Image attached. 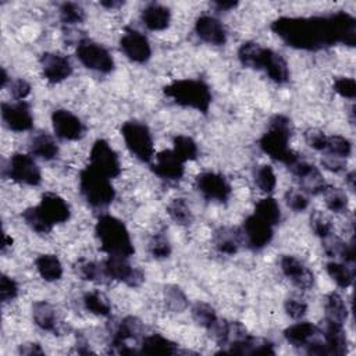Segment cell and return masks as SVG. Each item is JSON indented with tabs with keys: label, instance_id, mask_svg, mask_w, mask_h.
Wrapping results in <instances>:
<instances>
[{
	"label": "cell",
	"instance_id": "cell-24",
	"mask_svg": "<svg viewBox=\"0 0 356 356\" xmlns=\"http://www.w3.org/2000/svg\"><path fill=\"white\" fill-rule=\"evenodd\" d=\"M242 233L240 229L221 227L214 233L213 242L216 249L225 255H236L242 244Z\"/></svg>",
	"mask_w": 356,
	"mask_h": 356
},
{
	"label": "cell",
	"instance_id": "cell-48",
	"mask_svg": "<svg viewBox=\"0 0 356 356\" xmlns=\"http://www.w3.org/2000/svg\"><path fill=\"white\" fill-rule=\"evenodd\" d=\"M305 142L315 151H326L327 136L319 128H309L305 131Z\"/></svg>",
	"mask_w": 356,
	"mask_h": 356
},
{
	"label": "cell",
	"instance_id": "cell-36",
	"mask_svg": "<svg viewBox=\"0 0 356 356\" xmlns=\"http://www.w3.org/2000/svg\"><path fill=\"white\" fill-rule=\"evenodd\" d=\"M255 214L269 222V225H272L273 227L277 226L281 221L280 205L275 198H270V196L263 198L257 202V205L255 207Z\"/></svg>",
	"mask_w": 356,
	"mask_h": 356
},
{
	"label": "cell",
	"instance_id": "cell-28",
	"mask_svg": "<svg viewBox=\"0 0 356 356\" xmlns=\"http://www.w3.org/2000/svg\"><path fill=\"white\" fill-rule=\"evenodd\" d=\"M29 148L32 155L42 160H55L59 156V147L52 136L47 132H38L31 138Z\"/></svg>",
	"mask_w": 356,
	"mask_h": 356
},
{
	"label": "cell",
	"instance_id": "cell-49",
	"mask_svg": "<svg viewBox=\"0 0 356 356\" xmlns=\"http://www.w3.org/2000/svg\"><path fill=\"white\" fill-rule=\"evenodd\" d=\"M18 284L14 279L3 275L2 279H0V298H2L3 303L12 302L17 298L18 295Z\"/></svg>",
	"mask_w": 356,
	"mask_h": 356
},
{
	"label": "cell",
	"instance_id": "cell-55",
	"mask_svg": "<svg viewBox=\"0 0 356 356\" xmlns=\"http://www.w3.org/2000/svg\"><path fill=\"white\" fill-rule=\"evenodd\" d=\"M18 353L20 355H27V356H34V355H43L44 351L36 342H27V344H21L20 345Z\"/></svg>",
	"mask_w": 356,
	"mask_h": 356
},
{
	"label": "cell",
	"instance_id": "cell-60",
	"mask_svg": "<svg viewBox=\"0 0 356 356\" xmlns=\"http://www.w3.org/2000/svg\"><path fill=\"white\" fill-rule=\"evenodd\" d=\"M12 244H13V240H12V238H9V236H6V234H5V237H3V245H2V251H3V252H6V249H8L9 246H12Z\"/></svg>",
	"mask_w": 356,
	"mask_h": 356
},
{
	"label": "cell",
	"instance_id": "cell-4",
	"mask_svg": "<svg viewBox=\"0 0 356 356\" xmlns=\"http://www.w3.org/2000/svg\"><path fill=\"white\" fill-rule=\"evenodd\" d=\"M164 95L175 105L207 113L212 105V91L202 79H177L166 85Z\"/></svg>",
	"mask_w": 356,
	"mask_h": 356
},
{
	"label": "cell",
	"instance_id": "cell-18",
	"mask_svg": "<svg viewBox=\"0 0 356 356\" xmlns=\"http://www.w3.org/2000/svg\"><path fill=\"white\" fill-rule=\"evenodd\" d=\"M52 124L55 134L60 140L79 141L85 136L84 123L66 109H58L53 112Z\"/></svg>",
	"mask_w": 356,
	"mask_h": 356
},
{
	"label": "cell",
	"instance_id": "cell-46",
	"mask_svg": "<svg viewBox=\"0 0 356 356\" xmlns=\"http://www.w3.org/2000/svg\"><path fill=\"white\" fill-rule=\"evenodd\" d=\"M149 253L155 259H167L171 255V244L164 233H157L149 241Z\"/></svg>",
	"mask_w": 356,
	"mask_h": 356
},
{
	"label": "cell",
	"instance_id": "cell-25",
	"mask_svg": "<svg viewBox=\"0 0 356 356\" xmlns=\"http://www.w3.org/2000/svg\"><path fill=\"white\" fill-rule=\"evenodd\" d=\"M319 334H320L319 326H315L314 323H309V322H299V323L292 325L288 329H285L284 338L292 346L303 348L309 342L316 340Z\"/></svg>",
	"mask_w": 356,
	"mask_h": 356
},
{
	"label": "cell",
	"instance_id": "cell-14",
	"mask_svg": "<svg viewBox=\"0 0 356 356\" xmlns=\"http://www.w3.org/2000/svg\"><path fill=\"white\" fill-rule=\"evenodd\" d=\"M196 188L205 199L220 203L227 202L233 192L227 178L214 171H205L199 174L196 177Z\"/></svg>",
	"mask_w": 356,
	"mask_h": 356
},
{
	"label": "cell",
	"instance_id": "cell-50",
	"mask_svg": "<svg viewBox=\"0 0 356 356\" xmlns=\"http://www.w3.org/2000/svg\"><path fill=\"white\" fill-rule=\"evenodd\" d=\"M334 91L340 97L352 101L356 97V82L353 78L340 77L334 81Z\"/></svg>",
	"mask_w": 356,
	"mask_h": 356
},
{
	"label": "cell",
	"instance_id": "cell-6",
	"mask_svg": "<svg viewBox=\"0 0 356 356\" xmlns=\"http://www.w3.org/2000/svg\"><path fill=\"white\" fill-rule=\"evenodd\" d=\"M292 136V123L284 114H276L270 118L267 129L259 141L260 149L272 159L287 164L296 152L290 148Z\"/></svg>",
	"mask_w": 356,
	"mask_h": 356
},
{
	"label": "cell",
	"instance_id": "cell-58",
	"mask_svg": "<svg viewBox=\"0 0 356 356\" xmlns=\"http://www.w3.org/2000/svg\"><path fill=\"white\" fill-rule=\"evenodd\" d=\"M345 180H346V184H348L349 190H351V191H355V180H356V178H355V171H349V173L346 174Z\"/></svg>",
	"mask_w": 356,
	"mask_h": 356
},
{
	"label": "cell",
	"instance_id": "cell-26",
	"mask_svg": "<svg viewBox=\"0 0 356 356\" xmlns=\"http://www.w3.org/2000/svg\"><path fill=\"white\" fill-rule=\"evenodd\" d=\"M144 25L151 31H164L170 27L171 12L168 8L157 3L148 5L141 14Z\"/></svg>",
	"mask_w": 356,
	"mask_h": 356
},
{
	"label": "cell",
	"instance_id": "cell-5",
	"mask_svg": "<svg viewBox=\"0 0 356 356\" xmlns=\"http://www.w3.org/2000/svg\"><path fill=\"white\" fill-rule=\"evenodd\" d=\"M95 234L101 242L102 251L109 256L128 259L136 252L128 229L120 218L112 214H103L99 217L95 227Z\"/></svg>",
	"mask_w": 356,
	"mask_h": 356
},
{
	"label": "cell",
	"instance_id": "cell-12",
	"mask_svg": "<svg viewBox=\"0 0 356 356\" xmlns=\"http://www.w3.org/2000/svg\"><path fill=\"white\" fill-rule=\"evenodd\" d=\"M89 166L109 177L110 180L121 174L120 157L105 140H98L92 145L91 153H89Z\"/></svg>",
	"mask_w": 356,
	"mask_h": 356
},
{
	"label": "cell",
	"instance_id": "cell-3",
	"mask_svg": "<svg viewBox=\"0 0 356 356\" xmlns=\"http://www.w3.org/2000/svg\"><path fill=\"white\" fill-rule=\"evenodd\" d=\"M238 60L246 68L263 70L276 84L290 81L287 60L277 52L263 48L256 42H244L238 49Z\"/></svg>",
	"mask_w": 356,
	"mask_h": 356
},
{
	"label": "cell",
	"instance_id": "cell-32",
	"mask_svg": "<svg viewBox=\"0 0 356 356\" xmlns=\"http://www.w3.org/2000/svg\"><path fill=\"white\" fill-rule=\"evenodd\" d=\"M325 312L326 319L333 320L335 323L344 325L348 319V307L344 302L342 296L337 292H330L325 298Z\"/></svg>",
	"mask_w": 356,
	"mask_h": 356
},
{
	"label": "cell",
	"instance_id": "cell-10",
	"mask_svg": "<svg viewBox=\"0 0 356 356\" xmlns=\"http://www.w3.org/2000/svg\"><path fill=\"white\" fill-rule=\"evenodd\" d=\"M145 327L144 323L134 316L124 318L120 323L113 326L110 330V352L117 355H134L136 349L128 348L125 344L128 340H138L144 335Z\"/></svg>",
	"mask_w": 356,
	"mask_h": 356
},
{
	"label": "cell",
	"instance_id": "cell-44",
	"mask_svg": "<svg viewBox=\"0 0 356 356\" xmlns=\"http://www.w3.org/2000/svg\"><path fill=\"white\" fill-rule=\"evenodd\" d=\"M326 151L329 152V155H334V156L346 159L352 153V144L348 138H345L342 136H331V137H327Z\"/></svg>",
	"mask_w": 356,
	"mask_h": 356
},
{
	"label": "cell",
	"instance_id": "cell-19",
	"mask_svg": "<svg viewBox=\"0 0 356 356\" xmlns=\"http://www.w3.org/2000/svg\"><path fill=\"white\" fill-rule=\"evenodd\" d=\"M2 120L5 125L14 132H25L34 127V116L27 102L3 103L2 105Z\"/></svg>",
	"mask_w": 356,
	"mask_h": 356
},
{
	"label": "cell",
	"instance_id": "cell-9",
	"mask_svg": "<svg viewBox=\"0 0 356 356\" xmlns=\"http://www.w3.org/2000/svg\"><path fill=\"white\" fill-rule=\"evenodd\" d=\"M75 53L82 66L101 74H109L116 67L112 53L92 39H81L77 44Z\"/></svg>",
	"mask_w": 356,
	"mask_h": 356
},
{
	"label": "cell",
	"instance_id": "cell-40",
	"mask_svg": "<svg viewBox=\"0 0 356 356\" xmlns=\"http://www.w3.org/2000/svg\"><path fill=\"white\" fill-rule=\"evenodd\" d=\"M191 314L195 323L206 330H209L218 319L214 307L206 302H196L191 309Z\"/></svg>",
	"mask_w": 356,
	"mask_h": 356
},
{
	"label": "cell",
	"instance_id": "cell-20",
	"mask_svg": "<svg viewBox=\"0 0 356 356\" xmlns=\"http://www.w3.org/2000/svg\"><path fill=\"white\" fill-rule=\"evenodd\" d=\"M280 267L283 275L291 280V283L303 291L310 290L315 285V275L312 270H309L307 267L295 256L291 255H284L280 260Z\"/></svg>",
	"mask_w": 356,
	"mask_h": 356
},
{
	"label": "cell",
	"instance_id": "cell-13",
	"mask_svg": "<svg viewBox=\"0 0 356 356\" xmlns=\"http://www.w3.org/2000/svg\"><path fill=\"white\" fill-rule=\"evenodd\" d=\"M102 263H103L106 279H109V280L124 283L132 288L141 287L142 283L145 281L144 273L140 269H137V267H132L128 263L127 257L109 256Z\"/></svg>",
	"mask_w": 356,
	"mask_h": 356
},
{
	"label": "cell",
	"instance_id": "cell-11",
	"mask_svg": "<svg viewBox=\"0 0 356 356\" xmlns=\"http://www.w3.org/2000/svg\"><path fill=\"white\" fill-rule=\"evenodd\" d=\"M6 174L10 180L18 184L38 187L42 183V173L39 166L32 156L25 153H14L10 157L6 167Z\"/></svg>",
	"mask_w": 356,
	"mask_h": 356
},
{
	"label": "cell",
	"instance_id": "cell-7",
	"mask_svg": "<svg viewBox=\"0 0 356 356\" xmlns=\"http://www.w3.org/2000/svg\"><path fill=\"white\" fill-rule=\"evenodd\" d=\"M79 191L88 205L103 209L112 205L116 198V190L110 178L88 166L79 174Z\"/></svg>",
	"mask_w": 356,
	"mask_h": 356
},
{
	"label": "cell",
	"instance_id": "cell-59",
	"mask_svg": "<svg viewBox=\"0 0 356 356\" xmlns=\"http://www.w3.org/2000/svg\"><path fill=\"white\" fill-rule=\"evenodd\" d=\"M101 5L109 10H114V9L121 8L124 5V2H102Z\"/></svg>",
	"mask_w": 356,
	"mask_h": 356
},
{
	"label": "cell",
	"instance_id": "cell-2",
	"mask_svg": "<svg viewBox=\"0 0 356 356\" xmlns=\"http://www.w3.org/2000/svg\"><path fill=\"white\" fill-rule=\"evenodd\" d=\"M71 216L68 203L53 192H47L38 206L28 207L23 212L25 225L38 234H49L56 225H63Z\"/></svg>",
	"mask_w": 356,
	"mask_h": 356
},
{
	"label": "cell",
	"instance_id": "cell-34",
	"mask_svg": "<svg viewBox=\"0 0 356 356\" xmlns=\"http://www.w3.org/2000/svg\"><path fill=\"white\" fill-rule=\"evenodd\" d=\"M75 272L77 275L85 280V281H92V283H102L106 279L103 263H98L94 260H85L81 259L75 264Z\"/></svg>",
	"mask_w": 356,
	"mask_h": 356
},
{
	"label": "cell",
	"instance_id": "cell-29",
	"mask_svg": "<svg viewBox=\"0 0 356 356\" xmlns=\"http://www.w3.org/2000/svg\"><path fill=\"white\" fill-rule=\"evenodd\" d=\"M35 266L39 276L48 283L59 281L63 276V266L56 255L44 253L38 256L35 260Z\"/></svg>",
	"mask_w": 356,
	"mask_h": 356
},
{
	"label": "cell",
	"instance_id": "cell-21",
	"mask_svg": "<svg viewBox=\"0 0 356 356\" xmlns=\"http://www.w3.org/2000/svg\"><path fill=\"white\" fill-rule=\"evenodd\" d=\"M42 74L52 84H59L73 74V63L62 53H43L40 56Z\"/></svg>",
	"mask_w": 356,
	"mask_h": 356
},
{
	"label": "cell",
	"instance_id": "cell-53",
	"mask_svg": "<svg viewBox=\"0 0 356 356\" xmlns=\"http://www.w3.org/2000/svg\"><path fill=\"white\" fill-rule=\"evenodd\" d=\"M10 94H12V97H13L16 101H18V102L24 101V99L31 94V85H29V82H27V81L23 79V78L10 81Z\"/></svg>",
	"mask_w": 356,
	"mask_h": 356
},
{
	"label": "cell",
	"instance_id": "cell-61",
	"mask_svg": "<svg viewBox=\"0 0 356 356\" xmlns=\"http://www.w3.org/2000/svg\"><path fill=\"white\" fill-rule=\"evenodd\" d=\"M8 82H9V75H8L6 70L2 68V86H3V88L8 86Z\"/></svg>",
	"mask_w": 356,
	"mask_h": 356
},
{
	"label": "cell",
	"instance_id": "cell-54",
	"mask_svg": "<svg viewBox=\"0 0 356 356\" xmlns=\"http://www.w3.org/2000/svg\"><path fill=\"white\" fill-rule=\"evenodd\" d=\"M322 166L331 171V173H341L346 168V162L345 159L342 157H338V156H334V155H326L323 159H322Z\"/></svg>",
	"mask_w": 356,
	"mask_h": 356
},
{
	"label": "cell",
	"instance_id": "cell-37",
	"mask_svg": "<svg viewBox=\"0 0 356 356\" xmlns=\"http://www.w3.org/2000/svg\"><path fill=\"white\" fill-rule=\"evenodd\" d=\"M167 213L180 226H191L194 222V213L186 199H173L167 206Z\"/></svg>",
	"mask_w": 356,
	"mask_h": 356
},
{
	"label": "cell",
	"instance_id": "cell-33",
	"mask_svg": "<svg viewBox=\"0 0 356 356\" xmlns=\"http://www.w3.org/2000/svg\"><path fill=\"white\" fill-rule=\"evenodd\" d=\"M298 181L301 186V191H303L305 194H310V195L323 194L325 188L327 187L320 170L316 166L312 167L305 175L299 177Z\"/></svg>",
	"mask_w": 356,
	"mask_h": 356
},
{
	"label": "cell",
	"instance_id": "cell-31",
	"mask_svg": "<svg viewBox=\"0 0 356 356\" xmlns=\"http://www.w3.org/2000/svg\"><path fill=\"white\" fill-rule=\"evenodd\" d=\"M84 306L89 314L107 318L112 314V305L109 298L101 291H89L84 295Z\"/></svg>",
	"mask_w": 356,
	"mask_h": 356
},
{
	"label": "cell",
	"instance_id": "cell-57",
	"mask_svg": "<svg viewBox=\"0 0 356 356\" xmlns=\"http://www.w3.org/2000/svg\"><path fill=\"white\" fill-rule=\"evenodd\" d=\"M238 2H216L214 3V6L218 9V10H225V12H227V10H233V9H236V8H238Z\"/></svg>",
	"mask_w": 356,
	"mask_h": 356
},
{
	"label": "cell",
	"instance_id": "cell-16",
	"mask_svg": "<svg viewBox=\"0 0 356 356\" xmlns=\"http://www.w3.org/2000/svg\"><path fill=\"white\" fill-rule=\"evenodd\" d=\"M120 48L131 62L138 64L147 63L152 56V48L148 38L137 29H125L120 39Z\"/></svg>",
	"mask_w": 356,
	"mask_h": 356
},
{
	"label": "cell",
	"instance_id": "cell-39",
	"mask_svg": "<svg viewBox=\"0 0 356 356\" xmlns=\"http://www.w3.org/2000/svg\"><path fill=\"white\" fill-rule=\"evenodd\" d=\"M323 196H325V202H326V206L329 210H331L334 213L346 212L349 201H348V195L344 190L327 186L323 191Z\"/></svg>",
	"mask_w": 356,
	"mask_h": 356
},
{
	"label": "cell",
	"instance_id": "cell-17",
	"mask_svg": "<svg viewBox=\"0 0 356 356\" xmlns=\"http://www.w3.org/2000/svg\"><path fill=\"white\" fill-rule=\"evenodd\" d=\"M152 163V171L168 183L180 181L186 173V163L178 157L174 151H162L155 157Z\"/></svg>",
	"mask_w": 356,
	"mask_h": 356
},
{
	"label": "cell",
	"instance_id": "cell-42",
	"mask_svg": "<svg viewBox=\"0 0 356 356\" xmlns=\"http://www.w3.org/2000/svg\"><path fill=\"white\" fill-rule=\"evenodd\" d=\"M255 184L262 192L270 194L277 186V177L272 166L263 164L255 171Z\"/></svg>",
	"mask_w": 356,
	"mask_h": 356
},
{
	"label": "cell",
	"instance_id": "cell-45",
	"mask_svg": "<svg viewBox=\"0 0 356 356\" xmlns=\"http://www.w3.org/2000/svg\"><path fill=\"white\" fill-rule=\"evenodd\" d=\"M310 227L314 230V233L320 237L322 240L331 236L333 233V226L330 218L323 214L320 210H314V213L310 214Z\"/></svg>",
	"mask_w": 356,
	"mask_h": 356
},
{
	"label": "cell",
	"instance_id": "cell-38",
	"mask_svg": "<svg viewBox=\"0 0 356 356\" xmlns=\"http://www.w3.org/2000/svg\"><path fill=\"white\" fill-rule=\"evenodd\" d=\"M173 151L184 163L196 160L199 156V149L196 142L187 136H177L173 141Z\"/></svg>",
	"mask_w": 356,
	"mask_h": 356
},
{
	"label": "cell",
	"instance_id": "cell-41",
	"mask_svg": "<svg viewBox=\"0 0 356 356\" xmlns=\"http://www.w3.org/2000/svg\"><path fill=\"white\" fill-rule=\"evenodd\" d=\"M327 273L333 279V281L341 287V288H348L352 281H353V270L351 267H348L344 263L338 262H330L327 263Z\"/></svg>",
	"mask_w": 356,
	"mask_h": 356
},
{
	"label": "cell",
	"instance_id": "cell-52",
	"mask_svg": "<svg viewBox=\"0 0 356 356\" xmlns=\"http://www.w3.org/2000/svg\"><path fill=\"white\" fill-rule=\"evenodd\" d=\"M344 248H345V242L341 238L334 237L333 234L323 238V249L326 255L330 257H335V256L341 257Z\"/></svg>",
	"mask_w": 356,
	"mask_h": 356
},
{
	"label": "cell",
	"instance_id": "cell-30",
	"mask_svg": "<svg viewBox=\"0 0 356 356\" xmlns=\"http://www.w3.org/2000/svg\"><path fill=\"white\" fill-rule=\"evenodd\" d=\"M141 352L147 355H175L178 345L160 334H151L142 338Z\"/></svg>",
	"mask_w": 356,
	"mask_h": 356
},
{
	"label": "cell",
	"instance_id": "cell-47",
	"mask_svg": "<svg viewBox=\"0 0 356 356\" xmlns=\"http://www.w3.org/2000/svg\"><path fill=\"white\" fill-rule=\"evenodd\" d=\"M285 203L287 206L294 210V212H305L309 206V199L306 196V194L301 190H295V188H291L285 192Z\"/></svg>",
	"mask_w": 356,
	"mask_h": 356
},
{
	"label": "cell",
	"instance_id": "cell-23",
	"mask_svg": "<svg viewBox=\"0 0 356 356\" xmlns=\"http://www.w3.org/2000/svg\"><path fill=\"white\" fill-rule=\"evenodd\" d=\"M319 331L327 344L331 356H342L348 351V338L344 330V325L335 323L325 318L322 325L319 326Z\"/></svg>",
	"mask_w": 356,
	"mask_h": 356
},
{
	"label": "cell",
	"instance_id": "cell-51",
	"mask_svg": "<svg viewBox=\"0 0 356 356\" xmlns=\"http://www.w3.org/2000/svg\"><path fill=\"white\" fill-rule=\"evenodd\" d=\"M284 309H285V314L294 319V320H301L307 312V305L306 302L298 299V298H288L284 302Z\"/></svg>",
	"mask_w": 356,
	"mask_h": 356
},
{
	"label": "cell",
	"instance_id": "cell-1",
	"mask_svg": "<svg viewBox=\"0 0 356 356\" xmlns=\"http://www.w3.org/2000/svg\"><path fill=\"white\" fill-rule=\"evenodd\" d=\"M272 31L288 47L316 52L335 43L356 44V20L345 12L319 17H281L273 21Z\"/></svg>",
	"mask_w": 356,
	"mask_h": 356
},
{
	"label": "cell",
	"instance_id": "cell-43",
	"mask_svg": "<svg viewBox=\"0 0 356 356\" xmlns=\"http://www.w3.org/2000/svg\"><path fill=\"white\" fill-rule=\"evenodd\" d=\"M85 17H86L85 10L78 3L67 2L60 6V20L66 25L81 24V23H84Z\"/></svg>",
	"mask_w": 356,
	"mask_h": 356
},
{
	"label": "cell",
	"instance_id": "cell-27",
	"mask_svg": "<svg viewBox=\"0 0 356 356\" xmlns=\"http://www.w3.org/2000/svg\"><path fill=\"white\" fill-rule=\"evenodd\" d=\"M34 323L43 331H58V314L53 305L47 301H39L32 305Z\"/></svg>",
	"mask_w": 356,
	"mask_h": 356
},
{
	"label": "cell",
	"instance_id": "cell-22",
	"mask_svg": "<svg viewBox=\"0 0 356 356\" xmlns=\"http://www.w3.org/2000/svg\"><path fill=\"white\" fill-rule=\"evenodd\" d=\"M195 31L201 40L213 44V47H222L227 42V31L225 25L213 16H201L195 23Z\"/></svg>",
	"mask_w": 356,
	"mask_h": 356
},
{
	"label": "cell",
	"instance_id": "cell-8",
	"mask_svg": "<svg viewBox=\"0 0 356 356\" xmlns=\"http://www.w3.org/2000/svg\"><path fill=\"white\" fill-rule=\"evenodd\" d=\"M121 136L128 151L144 163L155 157V144L149 127L140 121H127L121 127Z\"/></svg>",
	"mask_w": 356,
	"mask_h": 356
},
{
	"label": "cell",
	"instance_id": "cell-56",
	"mask_svg": "<svg viewBox=\"0 0 356 356\" xmlns=\"http://www.w3.org/2000/svg\"><path fill=\"white\" fill-rule=\"evenodd\" d=\"M77 352L81 355H86V353L92 352L84 335H77Z\"/></svg>",
	"mask_w": 356,
	"mask_h": 356
},
{
	"label": "cell",
	"instance_id": "cell-15",
	"mask_svg": "<svg viewBox=\"0 0 356 356\" xmlns=\"http://www.w3.org/2000/svg\"><path fill=\"white\" fill-rule=\"evenodd\" d=\"M241 233L248 248L253 251H260L266 248L272 242L275 236L273 226L264 221L263 218H260L259 216H256L255 213L246 217V220L242 225Z\"/></svg>",
	"mask_w": 356,
	"mask_h": 356
},
{
	"label": "cell",
	"instance_id": "cell-35",
	"mask_svg": "<svg viewBox=\"0 0 356 356\" xmlns=\"http://www.w3.org/2000/svg\"><path fill=\"white\" fill-rule=\"evenodd\" d=\"M163 296H164V302L166 306L174 312V314H183L190 306L188 298L186 295V292L183 291L181 287L170 284L164 287L163 291Z\"/></svg>",
	"mask_w": 356,
	"mask_h": 356
}]
</instances>
